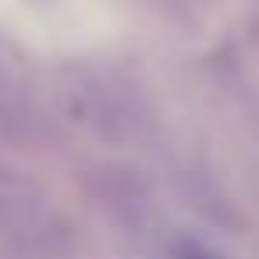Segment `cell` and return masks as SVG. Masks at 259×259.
Listing matches in <instances>:
<instances>
[{
	"mask_svg": "<svg viewBox=\"0 0 259 259\" xmlns=\"http://www.w3.org/2000/svg\"><path fill=\"white\" fill-rule=\"evenodd\" d=\"M100 195H103V202L110 206V213H114L121 224H128V227H139V224L149 217V199H146L142 185H139L135 178H128V170H114Z\"/></svg>",
	"mask_w": 259,
	"mask_h": 259,
	"instance_id": "4",
	"label": "cell"
},
{
	"mask_svg": "<svg viewBox=\"0 0 259 259\" xmlns=\"http://www.w3.org/2000/svg\"><path fill=\"white\" fill-rule=\"evenodd\" d=\"M174 259H217L209 248H202V245H195V241H181L178 245V252H174Z\"/></svg>",
	"mask_w": 259,
	"mask_h": 259,
	"instance_id": "5",
	"label": "cell"
},
{
	"mask_svg": "<svg viewBox=\"0 0 259 259\" xmlns=\"http://www.w3.org/2000/svg\"><path fill=\"white\" fill-rule=\"evenodd\" d=\"M47 139V117L25 82L0 64V142L36 146Z\"/></svg>",
	"mask_w": 259,
	"mask_h": 259,
	"instance_id": "3",
	"label": "cell"
},
{
	"mask_svg": "<svg viewBox=\"0 0 259 259\" xmlns=\"http://www.w3.org/2000/svg\"><path fill=\"white\" fill-rule=\"evenodd\" d=\"M0 245L22 252H57L64 245V227L47 195L8 167H0Z\"/></svg>",
	"mask_w": 259,
	"mask_h": 259,
	"instance_id": "2",
	"label": "cell"
},
{
	"mask_svg": "<svg viewBox=\"0 0 259 259\" xmlns=\"http://www.w3.org/2000/svg\"><path fill=\"white\" fill-rule=\"evenodd\" d=\"M71 93L78 100V114L103 135L114 142H132L146 132L149 124V110L142 103V96L114 71L107 68H85L75 75Z\"/></svg>",
	"mask_w": 259,
	"mask_h": 259,
	"instance_id": "1",
	"label": "cell"
}]
</instances>
